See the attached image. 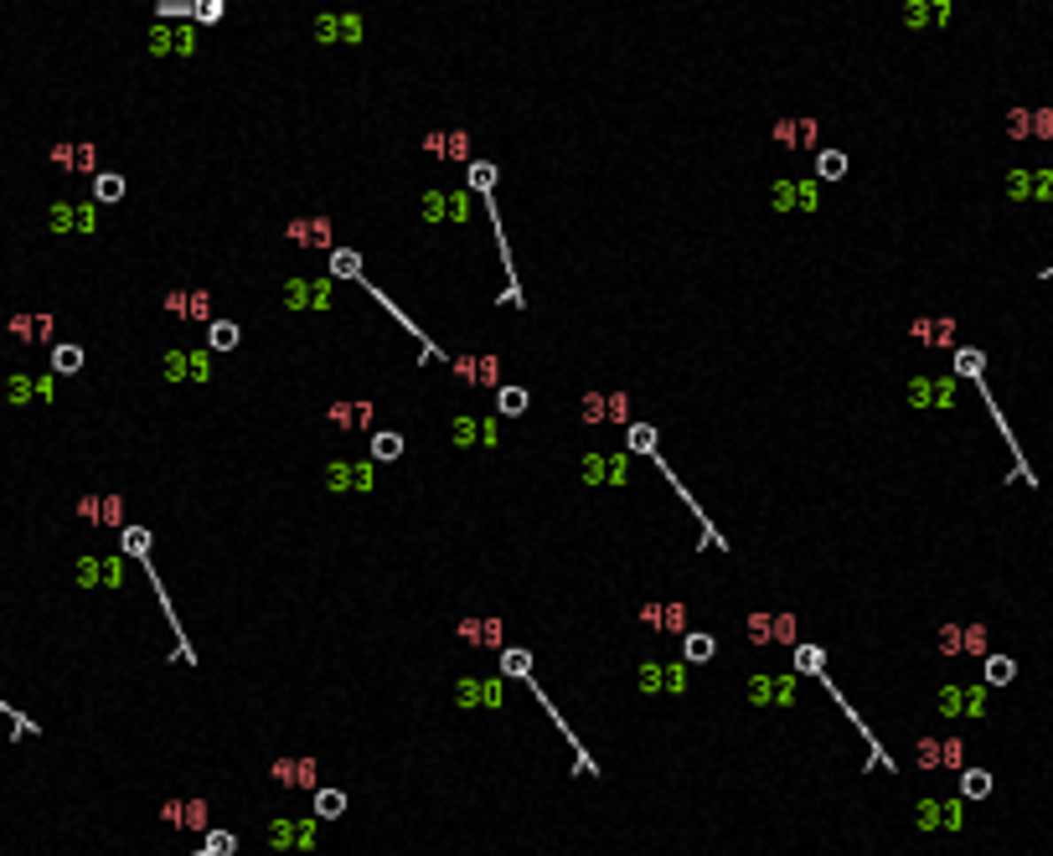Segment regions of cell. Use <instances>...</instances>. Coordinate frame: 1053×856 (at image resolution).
<instances>
[{
    "mask_svg": "<svg viewBox=\"0 0 1053 856\" xmlns=\"http://www.w3.org/2000/svg\"><path fill=\"white\" fill-rule=\"evenodd\" d=\"M940 712L945 717H987V686H940Z\"/></svg>",
    "mask_w": 1053,
    "mask_h": 856,
    "instance_id": "1",
    "label": "cell"
},
{
    "mask_svg": "<svg viewBox=\"0 0 1053 856\" xmlns=\"http://www.w3.org/2000/svg\"><path fill=\"white\" fill-rule=\"evenodd\" d=\"M914 821H919V830H961L965 826V799H919Z\"/></svg>",
    "mask_w": 1053,
    "mask_h": 856,
    "instance_id": "2",
    "label": "cell"
},
{
    "mask_svg": "<svg viewBox=\"0 0 1053 856\" xmlns=\"http://www.w3.org/2000/svg\"><path fill=\"white\" fill-rule=\"evenodd\" d=\"M1007 197L1012 202H1053V171H1012Z\"/></svg>",
    "mask_w": 1053,
    "mask_h": 856,
    "instance_id": "3",
    "label": "cell"
},
{
    "mask_svg": "<svg viewBox=\"0 0 1053 856\" xmlns=\"http://www.w3.org/2000/svg\"><path fill=\"white\" fill-rule=\"evenodd\" d=\"M269 846L274 852H310L315 846V821H274Z\"/></svg>",
    "mask_w": 1053,
    "mask_h": 856,
    "instance_id": "4",
    "label": "cell"
},
{
    "mask_svg": "<svg viewBox=\"0 0 1053 856\" xmlns=\"http://www.w3.org/2000/svg\"><path fill=\"white\" fill-rule=\"evenodd\" d=\"M909 403L914 408H950L956 403V377H940V382L934 377H914L909 382Z\"/></svg>",
    "mask_w": 1053,
    "mask_h": 856,
    "instance_id": "5",
    "label": "cell"
},
{
    "mask_svg": "<svg viewBox=\"0 0 1053 856\" xmlns=\"http://www.w3.org/2000/svg\"><path fill=\"white\" fill-rule=\"evenodd\" d=\"M326 490H372V465H326Z\"/></svg>",
    "mask_w": 1053,
    "mask_h": 856,
    "instance_id": "6",
    "label": "cell"
},
{
    "mask_svg": "<svg viewBox=\"0 0 1053 856\" xmlns=\"http://www.w3.org/2000/svg\"><path fill=\"white\" fill-rule=\"evenodd\" d=\"M284 305H295V310H305V305H331V279H290V284H284Z\"/></svg>",
    "mask_w": 1053,
    "mask_h": 856,
    "instance_id": "7",
    "label": "cell"
},
{
    "mask_svg": "<svg viewBox=\"0 0 1053 856\" xmlns=\"http://www.w3.org/2000/svg\"><path fill=\"white\" fill-rule=\"evenodd\" d=\"M269 774H274V784H284V790H321V784H315V764H310V759H279Z\"/></svg>",
    "mask_w": 1053,
    "mask_h": 856,
    "instance_id": "8",
    "label": "cell"
},
{
    "mask_svg": "<svg viewBox=\"0 0 1053 856\" xmlns=\"http://www.w3.org/2000/svg\"><path fill=\"white\" fill-rule=\"evenodd\" d=\"M160 821H166V826H181V830H202L207 826V799H171V805L160 810Z\"/></svg>",
    "mask_w": 1053,
    "mask_h": 856,
    "instance_id": "9",
    "label": "cell"
},
{
    "mask_svg": "<svg viewBox=\"0 0 1053 856\" xmlns=\"http://www.w3.org/2000/svg\"><path fill=\"white\" fill-rule=\"evenodd\" d=\"M454 697H460V707H501V681L465 676L460 686H454Z\"/></svg>",
    "mask_w": 1053,
    "mask_h": 856,
    "instance_id": "10",
    "label": "cell"
},
{
    "mask_svg": "<svg viewBox=\"0 0 1053 856\" xmlns=\"http://www.w3.org/2000/svg\"><path fill=\"white\" fill-rule=\"evenodd\" d=\"M78 583H83V589H93V583H114V589H120V583H124V562L120 558H104V562L83 558V562H78Z\"/></svg>",
    "mask_w": 1053,
    "mask_h": 856,
    "instance_id": "11",
    "label": "cell"
},
{
    "mask_svg": "<svg viewBox=\"0 0 1053 856\" xmlns=\"http://www.w3.org/2000/svg\"><path fill=\"white\" fill-rule=\"evenodd\" d=\"M821 197H816V181H780L775 186V207L780 212H795V207H806L811 212Z\"/></svg>",
    "mask_w": 1053,
    "mask_h": 856,
    "instance_id": "12",
    "label": "cell"
},
{
    "mask_svg": "<svg viewBox=\"0 0 1053 856\" xmlns=\"http://www.w3.org/2000/svg\"><path fill=\"white\" fill-rule=\"evenodd\" d=\"M52 233H93V207H52Z\"/></svg>",
    "mask_w": 1053,
    "mask_h": 856,
    "instance_id": "13",
    "label": "cell"
},
{
    "mask_svg": "<svg viewBox=\"0 0 1053 856\" xmlns=\"http://www.w3.org/2000/svg\"><path fill=\"white\" fill-rule=\"evenodd\" d=\"M284 237L300 243V248H326V243H331V222H326V217H321V222H290Z\"/></svg>",
    "mask_w": 1053,
    "mask_h": 856,
    "instance_id": "14",
    "label": "cell"
},
{
    "mask_svg": "<svg viewBox=\"0 0 1053 856\" xmlns=\"http://www.w3.org/2000/svg\"><path fill=\"white\" fill-rule=\"evenodd\" d=\"M315 36H321V42H336V36H341V42H357V36H361V21H357V16H321Z\"/></svg>",
    "mask_w": 1053,
    "mask_h": 856,
    "instance_id": "15",
    "label": "cell"
},
{
    "mask_svg": "<svg viewBox=\"0 0 1053 856\" xmlns=\"http://www.w3.org/2000/svg\"><path fill=\"white\" fill-rule=\"evenodd\" d=\"M315 821H341L346 815V790H315Z\"/></svg>",
    "mask_w": 1053,
    "mask_h": 856,
    "instance_id": "16",
    "label": "cell"
},
{
    "mask_svg": "<svg viewBox=\"0 0 1053 856\" xmlns=\"http://www.w3.org/2000/svg\"><path fill=\"white\" fill-rule=\"evenodd\" d=\"M775 140H785V145H795V140L816 145V124L811 119H785V124H775Z\"/></svg>",
    "mask_w": 1053,
    "mask_h": 856,
    "instance_id": "17",
    "label": "cell"
},
{
    "mask_svg": "<svg viewBox=\"0 0 1053 856\" xmlns=\"http://www.w3.org/2000/svg\"><path fill=\"white\" fill-rule=\"evenodd\" d=\"M992 795V774L987 768H965L961 774V799H987Z\"/></svg>",
    "mask_w": 1053,
    "mask_h": 856,
    "instance_id": "18",
    "label": "cell"
},
{
    "mask_svg": "<svg viewBox=\"0 0 1053 856\" xmlns=\"http://www.w3.org/2000/svg\"><path fill=\"white\" fill-rule=\"evenodd\" d=\"M640 620L651 624V629H682V620H687V614H682V604H666V609H656V604H651Z\"/></svg>",
    "mask_w": 1053,
    "mask_h": 856,
    "instance_id": "19",
    "label": "cell"
},
{
    "mask_svg": "<svg viewBox=\"0 0 1053 856\" xmlns=\"http://www.w3.org/2000/svg\"><path fill=\"white\" fill-rule=\"evenodd\" d=\"M987 372V356L976 346H956V377H981Z\"/></svg>",
    "mask_w": 1053,
    "mask_h": 856,
    "instance_id": "20",
    "label": "cell"
},
{
    "mask_svg": "<svg viewBox=\"0 0 1053 856\" xmlns=\"http://www.w3.org/2000/svg\"><path fill=\"white\" fill-rule=\"evenodd\" d=\"M1018 676V660L1012 655H987V686H1007Z\"/></svg>",
    "mask_w": 1053,
    "mask_h": 856,
    "instance_id": "21",
    "label": "cell"
},
{
    "mask_svg": "<svg viewBox=\"0 0 1053 856\" xmlns=\"http://www.w3.org/2000/svg\"><path fill=\"white\" fill-rule=\"evenodd\" d=\"M228 346H238V325H233V320H212L207 351H228Z\"/></svg>",
    "mask_w": 1053,
    "mask_h": 856,
    "instance_id": "22",
    "label": "cell"
},
{
    "mask_svg": "<svg viewBox=\"0 0 1053 856\" xmlns=\"http://www.w3.org/2000/svg\"><path fill=\"white\" fill-rule=\"evenodd\" d=\"M331 279H361V258L352 248H336L331 253Z\"/></svg>",
    "mask_w": 1053,
    "mask_h": 856,
    "instance_id": "23",
    "label": "cell"
},
{
    "mask_svg": "<svg viewBox=\"0 0 1053 856\" xmlns=\"http://www.w3.org/2000/svg\"><path fill=\"white\" fill-rule=\"evenodd\" d=\"M166 305H171L176 315H186V320H191V315H197V320L207 315V295H202V289H197V295H171Z\"/></svg>",
    "mask_w": 1053,
    "mask_h": 856,
    "instance_id": "24",
    "label": "cell"
},
{
    "mask_svg": "<svg viewBox=\"0 0 1053 856\" xmlns=\"http://www.w3.org/2000/svg\"><path fill=\"white\" fill-rule=\"evenodd\" d=\"M501 676H532V655L527 650H501Z\"/></svg>",
    "mask_w": 1053,
    "mask_h": 856,
    "instance_id": "25",
    "label": "cell"
},
{
    "mask_svg": "<svg viewBox=\"0 0 1053 856\" xmlns=\"http://www.w3.org/2000/svg\"><path fill=\"white\" fill-rule=\"evenodd\" d=\"M372 454H377V459H398V454H403V439H398L392 428H377V434H372Z\"/></svg>",
    "mask_w": 1053,
    "mask_h": 856,
    "instance_id": "26",
    "label": "cell"
},
{
    "mask_svg": "<svg viewBox=\"0 0 1053 856\" xmlns=\"http://www.w3.org/2000/svg\"><path fill=\"white\" fill-rule=\"evenodd\" d=\"M233 852H238V836L233 830H212L207 846H202V856H233Z\"/></svg>",
    "mask_w": 1053,
    "mask_h": 856,
    "instance_id": "27",
    "label": "cell"
},
{
    "mask_svg": "<svg viewBox=\"0 0 1053 856\" xmlns=\"http://www.w3.org/2000/svg\"><path fill=\"white\" fill-rule=\"evenodd\" d=\"M470 186H476L481 197H491V186H496V166H491V160H470Z\"/></svg>",
    "mask_w": 1053,
    "mask_h": 856,
    "instance_id": "28",
    "label": "cell"
},
{
    "mask_svg": "<svg viewBox=\"0 0 1053 856\" xmlns=\"http://www.w3.org/2000/svg\"><path fill=\"white\" fill-rule=\"evenodd\" d=\"M961 655H987V629L981 624H965L961 629Z\"/></svg>",
    "mask_w": 1053,
    "mask_h": 856,
    "instance_id": "29",
    "label": "cell"
},
{
    "mask_svg": "<svg viewBox=\"0 0 1053 856\" xmlns=\"http://www.w3.org/2000/svg\"><path fill=\"white\" fill-rule=\"evenodd\" d=\"M496 392H501V397H496L501 413H527V392H522V387H496Z\"/></svg>",
    "mask_w": 1053,
    "mask_h": 856,
    "instance_id": "30",
    "label": "cell"
},
{
    "mask_svg": "<svg viewBox=\"0 0 1053 856\" xmlns=\"http://www.w3.org/2000/svg\"><path fill=\"white\" fill-rule=\"evenodd\" d=\"M93 197H98V202H120V197H124V176H98V181H93Z\"/></svg>",
    "mask_w": 1053,
    "mask_h": 856,
    "instance_id": "31",
    "label": "cell"
},
{
    "mask_svg": "<svg viewBox=\"0 0 1053 856\" xmlns=\"http://www.w3.org/2000/svg\"><path fill=\"white\" fill-rule=\"evenodd\" d=\"M635 449V454H656V428H646V423H635L631 428V439H625Z\"/></svg>",
    "mask_w": 1053,
    "mask_h": 856,
    "instance_id": "32",
    "label": "cell"
},
{
    "mask_svg": "<svg viewBox=\"0 0 1053 856\" xmlns=\"http://www.w3.org/2000/svg\"><path fill=\"white\" fill-rule=\"evenodd\" d=\"M1007 135H1012V140H1027V135H1033V109H1012V114H1007Z\"/></svg>",
    "mask_w": 1053,
    "mask_h": 856,
    "instance_id": "33",
    "label": "cell"
},
{
    "mask_svg": "<svg viewBox=\"0 0 1053 856\" xmlns=\"http://www.w3.org/2000/svg\"><path fill=\"white\" fill-rule=\"evenodd\" d=\"M124 552H129V558H145V552H151V532H145V527H129V532H124Z\"/></svg>",
    "mask_w": 1053,
    "mask_h": 856,
    "instance_id": "34",
    "label": "cell"
},
{
    "mask_svg": "<svg viewBox=\"0 0 1053 856\" xmlns=\"http://www.w3.org/2000/svg\"><path fill=\"white\" fill-rule=\"evenodd\" d=\"M816 171H821V181H837L847 171V155H837V150H826L821 160H816Z\"/></svg>",
    "mask_w": 1053,
    "mask_h": 856,
    "instance_id": "35",
    "label": "cell"
},
{
    "mask_svg": "<svg viewBox=\"0 0 1053 856\" xmlns=\"http://www.w3.org/2000/svg\"><path fill=\"white\" fill-rule=\"evenodd\" d=\"M52 366H58V372H78V366H83V351H78V346H58Z\"/></svg>",
    "mask_w": 1053,
    "mask_h": 856,
    "instance_id": "36",
    "label": "cell"
},
{
    "mask_svg": "<svg viewBox=\"0 0 1053 856\" xmlns=\"http://www.w3.org/2000/svg\"><path fill=\"white\" fill-rule=\"evenodd\" d=\"M687 660H713V635H687Z\"/></svg>",
    "mask_w": 1053,
    "mask_h": 856,
    "instance_id": "37",
    "label": "cell"
},
{
    "mask_svg": "<svg viewBox=\"0 0 1053 856\" xmlns=\"http://www.w3.org/2000/svg\"><path fill=\"white\" fill-rule=\"evenodd\" d=\"M666 686V666H640V691H662Z\"/></svg>",
    "mask_w": 1053,
    "mask_h": 856,
    "instance_id": "38",
    "label": "cell"
},
{
    "mask_svg": "<svg viewBox=\"0 0 1053 856\" xmlns=\"http://www.w3.org/2000/svg\"><path fill=\"white\" fill-rule=\"evenodd\" d=\"M1033 135H1038V140H1053V109H1033Z\"/></svg>",
    "mask_w": 1053,
    "mask_h": 856,
    "instance_id": "39",
    "label": "cell"
},
{
    "mask_svg": "<svg viewBox=\"0 0 1053 856\" xmlns=\"http://www.w3.org/2000/svg\"><path fill=\"white\" fill-rule=\"evenodd\" d=\"M940 650H945V655H961V624H945V629H940Z\"/></svg>",
    "mask_w": 1053,
    "mask_h": 856,
    "instance_id": "40",
    "label": "cell"
},
{
    "mask_svg": "<svg viewBox=\"0 0 1053 856\" xmlns=\"http://www.w3.org/2000/svg\"><path fill=\"white\" fill-rule=\"evenodd\" d=\"M821 660H826V655H821V650H811V645L795 650V666H801V671H821Z\"/></svg>",
    "mask_w": 1053,
    "mask_h": 856,
    "instance_id": "41",
    "label": "cell"
},
{
    "mask_svg": "<svg viewBox=\"0 0 1053 856\" xmlns=\"http://www.w3.org/2000/svg\"><path fill=\"white\" fill-rule=\"evenodd\" d=\"M687 686V666H666V691H682Z\"/></svg>",
    "mask_w": 1053,
    "mask_h": 856,
    "instance_id": "42",
    "label": "cell"
},
{
    "mask_svg": "<svg viewBox=\"0 0 1053 856\" xmlns=\"http://www.w3.org/2000/svg\"><path fill=\"white\" fill-rule=\"evenodd\" d=\"M197 856H202V852H197Z\"/></svg>",
    "mask_w": 1053,
    "mask_h": 856,
    "instance_id": "43",
    "label": "cell"
}]
</instances>
